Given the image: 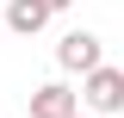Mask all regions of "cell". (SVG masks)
<instances>
[{
	"label": "cell",
	"mask_w": 124,
	"mask_h": 118,
	"mask_svg": "<svg viewBox=\"0 0 124 118\" xmlns=\"http://www.w3.org/2000/svg\"><path fill=\"white\" fill-rule=\"evenodd\" d=\"M81 100H87L93 112L118 118V112H124V68H112V62L87 68V75H81Z\"/></svg>",
	"instance_id": "6da1fadb"
},
{
	"label": "cell",
	"mask_w": 124,
	"mask_h": 118,
	"mask_svg": "<svg viewBox=\"0 0 124 118\" xmlns=\"http://www.w3.org/2000/svg\"><path fill=\"white\" fill-rule=\"evenodd\" d=\"M56 62H62L68 75H87V68H99V37H93V31H68V37L56 44Z\"/></svg>",
	"instance_id": "7a4b0ae2"
},
{
	"label": "cell",
	"mask_w": 124,
	"mask_h": 118,
	"mask_svg": "<svg viewBox=\"0 0 124 118\" xmlns=\"http://www.w3.org/2000/svg\"><path fill=\"white\" fill-rule=\"evenodd\" d=\"M75 112H81V93L62 87V81H44L31 93V118H75Z\"/></svg>",
	"instance_id": "3957f363"
},
{
	"label": "cell",
	"mask_w": 124,
	"mask_h": 118,
	"mask_svg": "<svg viewBox=\"0 0 124 118\" xmlns=\"http://www.w3.org/2000/svg\"><path fill=\"white\" fill-rule=\"evenodd\" d=\"M50 13H56L50 0H13V6H6V25H13L19 37H37V31L50 25Z\"/></svg>",
	"instance_id": "277c9868"
},
{
	"label": "cell",
	"mask_w": 124,
	"mask_h": 118,
	"mask_svg": "<svg viewBox=\"0 0 124 118\" xmlns=\"http://www.w3.org/2000/svg\"><path fill=\"white\" fill-rule=\"evenodd\" d=\"M50 6H56V13H62V6H68V0H50Z\"/></svg>",
	"instance_id": "5b68a950"
},
{
	"label": "cell",
	"mask_w": 124,
	"mask_h": 118,
	"mask_svg": "<svg viewBox=\"0 0 124 118\" xmlns=\"http://www.w3.org/2000/svg\"><path fill=\"white\" fill-rule=\"evenodd\" d=\"M75 118H81V112H75ZM93 118H106V112H93Z\"/></svg>",
	"instance_id": "8992f818"
}]
</instances>
